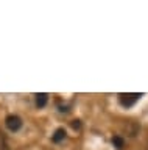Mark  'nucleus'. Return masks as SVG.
Segmentation results:
<instances>
[{"label":"nucleus","mask_w":148,"mask_h":150,"mask_svg":"<svg viewBox=\"0 0 148 150\" xmlns=\"http://www.w3.org/2000/svg\"><path fill=\"white\" fill-rule=\"evenodd\" d=\"M112 144H114L117 149H123L125 141H123L122 138H120V136H114V138H112Z\"/></svg>","instance_id":"obj_5"},{"label":"nucleus","mask_w":148,"mask_h":150,"mask_svg":"<svg viewBox=\"0 0 148 150\" xmlns=\"http://www.w3.org/2000/svg\"><path fill=\"white\" fill-rule=\"evenodd\" d=\"M143 94H139V92H133V94H119V102L120 105L125 106V108H131L134 103L139 102Z\"/></svg>","instance_id":"obj_1"},{"label":"nucleus","mask_w":148,"mask_h":150,"mask_svg":"<svg viewBox=\"0 0 148 150\" xmlns=\"http://www.w3.org/2000/svg\"><path fill=\"white\" fill-rule=\"evenodd\" d=\"M34 100H36V106L38 108H44L45 105H47V102H48V94H45V92L36 94Z\"/></svg>","instance_id":"obj_3"},{"label":"nucleus","mask_w":148,"mask_h":150,"mask_svg":"<svg viewBox=\"0 0 148 150\" xmlns=\"http://www.w3.org/2000/svg\"><path fill=\"white\" fill-rule=\"evenodd\" d=\"M66 134H67V133H66V130H64V128H58V130L53 133L52 141H53L55 144H58V142H61V141L66 139Z\"/></svg>","instance_id":"obj_4"},{"label":"nucleus","mask_w":148,"mask_h":150,"mask_svg":"<svg viewBox=\"0 0 148 150\" xmlns=\"http://www.w3.org/2000/svg\"><path fill=\"white\" fill-rule=\"evenodd\" d=\"M72 127H73V128H75V130H76V128H80V127H81L80 120H73V122H72Z\"/></svg>","instance_id":"obj_6"},{"label":"nucleus","mask_w":148,"mask_h":150,"mask_svg":"<svg viewBox=\"0 0 148 150\" xmlns=\"http://www.w3.org/2000/svg\"><path fill=\"white\" fill-rule=\"evenodd\" d=\"M5 125L10 131H19L22 128V119L16 114H10L5 119Z\"/></svg>","instance_id":"obj_2"}]
</instances>
